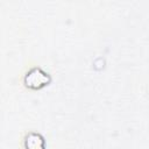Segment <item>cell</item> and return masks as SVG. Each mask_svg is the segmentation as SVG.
<instances>
[{"label": "cell", "mask_w": 149, "mask_h": 149, "mask_svg": "<svg viewBox=\"0 0 149 149\" xmlns=\"http://www.w3.org/2000/svg\"><path fill=\"white\" fill-rule=\"evenodd\" d=\"M51 81V77L48 72L42 70L41 68L30 69L23 78L24 86L30 90H41L44 86L49 85Z\"/></svg>", "instance_id": "1"}, {"label": "cell", "mask_w": 149, "mask_h": 149, "mask_svg": "<svg viewBox=\"0 0 149 149\" xmlns=\"http://www.w3.org/2000/svg\"><path fill=\"white\" fill-rule=\"evenodd\" d=\"M24 149H45L44 137L36 132H30L24 136Z\"/></svg>", "instance_id": "2"}]
</instances>
